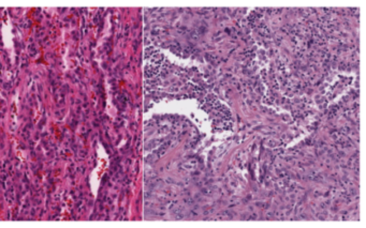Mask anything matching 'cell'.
Listing matches in <instances>:
<instances>
[{"instance_id": "2", "label": "cell", "mask_w": 366, "mask_h": 228, "mask_svg": "<svg viewBox=\"0 0 366 228\" xmlns=\"http://www.w3.org/2000/svg\"><path fill=\"white\" fill-rule=\"evenodd\" d=\"M162 59H163V56H162L161 54L152 55V58H150V62H152V66H154V64H159L160 62L162 61Z\"/></svg>"}, {"instance_id": "1", "label": "cell", "mask_w": 366, "mask_h": 228, "mask_svg": "<svg viewBox=\"0 0 366 228\" xmlns=\"http://www.w3.org/2000/svg\"><path fill=\"white\" fill-rule=\"evenodd\" d=\"M158 71H159V68H158V66H152V64H150V66H146V69H145V76H146V77H152V76H155L158 73Z\"/></svg>"}]
</instances>
